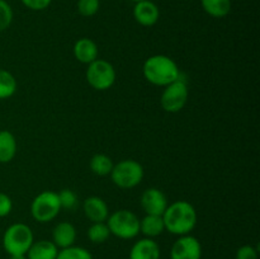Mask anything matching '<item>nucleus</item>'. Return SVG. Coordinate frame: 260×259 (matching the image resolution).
Listing matches in <instances>:
<instances>
[{"label": "nucleus", "mask_w": 260, "mask_h": 259, "mask_svg": "<svg viewBox=\"0 0 260 259\" xmlns=\"http://www.w3.org/2000/svg\"><path fill=\"white\" fill-rule=\"evenodd\" d=\"M165 230L170 234L188 235L197 225V211L187 201H177L168 205L162 213Z\"/></svg>", "instance_id": "obj_1"}, {"label": "nucleus", "mask_w": 260, "mask_h": 259, "mask_svg": "<svg viewBox=\"0 0 260 259\" xmlns=\"http://www.w3.org/2000/svg\"><path fill=\"white\" fill-rule=\"evenodd\" d=\"M142 73L149 83L157 86H167L180 78L177 62L169 56H150L142 66Z\"/></svg>", "instance_id": "obj_2"}, {"label": "nucleus", "mask_w": 260, "mask_h": 259, "mask_svg": "<svg viewBox=\"0 0 260 259\" xmlns=\"http://www.w3.org/2000/svg\"><path fill=\"white\" fill-rule=\"evenodd\" d=\"M33 233L25 223L17 222L10 225L3 235V246L9 255L27 254L33 244Z\"/></svg>", "instance_id": "obj_3"}, {"label": "nucleus", "mask_w": 260, "mask_h": 259, "mask_svg": "<svg viewBox=\"0 0 260 259\" xmlns=\"http://www.w3.org/2000/svg\"><path fill=\"white\" fill-rule=\"evenodd\" d=\"M107 226L112 235L119 239H134L140 233V220L132 211L118 210L108 216Z\"/></svg>", "instance_id": "obj_4"}, {"label": "nucleus", "mask_w": 260, "mask_h": 259, "mask_svg": "<svg viewBox=\"0 0 260 259\" xmlns=\"http://www.w3.org/2000/svg\"><path fill=\"white\" fill-rule=\"evenodd\" d=\"M111 178L117 187L129 189L141 183L144 178V168L136 160H122L118 164L113 165Z\"/></svg>", "instance_id": "obj_5"}, {"label": "nucleus", "mask_w": 260, "mask_h": 259, "mask_svg": "<svg viewBox=\"0 0 260 259\" xmlns=\"http://www.w3.org/2000/svg\"><path fill=\"white\" fill-rule=\"evenodd\" d=\"M61 206L57 193L52 190H45L36 196L30 205V213L36 221L41 223L50 222L57 217Z\"/></svg>", "instance_id": "obj_6"}, {"label": "nucleus", "mask_w": 260, "mask_h": 259, "mask_svg": "<svg viewBox=\"0 0 260 259\" xmlns=\"http://www.w3.org/2000/svg\"><path fill=\"white\" fill-rule=\"evenodd\" d=\"M116 70L113 65L106 60L96 58L89 63L86 69V80L91 88L96 90H107L116 81Z\"/></svg>", "instance_id": "obj_7"}, {"label": "nucleus", "mask_w": 260, "mask_h": 259, "mask_svg": "<svg viewBox=\"0 0 260 259\" xmlns=\"http://www.w3.org/2000/svg\"><path fill=\"white\" fill-rule=\"evenodd\" d=\"M188 85L183 79L173 81L165 86L161 94V107L169 113H177L182 111L188 101Z\"/></svg>", "instance_id": "obj_8"}, {"label": "nucleus", "mask_w": 260, "mask_h": 259, "mask_svg": "<svg viewBox=\"0 0 260 259\" xmlns=\"http://www.w3.org/2000/svg\"><path fill=\"white\" fill-rule=\"evenodd\" d=\"M172 259H201L202 245L200 240L192 235H182L173 244L170 251Z\"/></svg>", "instance_id": "obj_9"}, {"label": "nucleus", "mask_w": 260, "mask_h": 259, "mask_svg": "<svg viewBox=\"0 0 260 259\" xmlns=\"http://www.w3.org/2000/svg\"><path fill=\"white\" fill-rule=\"evenodd\" d=\"M167 196L157 188H147L141 196V206L146 215L162 216L168 207Z\"/></svg>", "instance_id": "obj_10"}, {"label": "nucleus", "mask_w": 260, "mask_h": 259, "mask_svg": "<svg viewBox=\"0 0 260 259\" xmlns=\"http://www.w3.org/2000/svg\"><path fill=\"white\" fill-rule=\"evenodd\" d=\"M134 18L139 24L144 25V27H151V25L156 24L160 18L159 7L151 0L135 3Z\"/></svg>", "instance_id": "obj_11"}, {"label": "nucleus", "mask_w": 260, "mask_h": 259, "mask_svg": "<svg viewBox=\"0 0 260 259\" xmlns=\"http://www.w3.org/2000/svg\"><path fill=\"white\" fill-rule=\"evenodd\" d=\"M84 213L91 222H106L109 216L108 205L101 197L91 196L84 201Z\"/></svg>", "instance_id": "obj_12"}, {"label": "nucleus", "mask_w": 260, "mask_h": 259, "mask_svg": "<svg viewBox=\"0 0 260 259\" xmlns=\"http://www.w3.org/2000/svg\"><path fill=\"white\" fill-rule=\"evenodd\" d=\"M129 259H160L159 244L150 238L136 241L129 251Z\"/></svg>", "instance_id": "obj_13"}, {"label": "nucleus", "mask_w": 260, "mask_h": 259, "mask_svg": "<svg viewBox=\"0 0 260 259\" xmlns=\"http://www.w3.org/2000/svg\"><path fill=\"white\" fill-rule=\"evenodd\" d=\"M76 240V229L70 222H60L52 231V243L57 248L65 249L73 246Z\"/></svg>", "instance_id": "obj_14"}, {"label": "nucleus", "mask_w": 260, "mask_h": 259, "mask_svg": "<svg viewBox=\"0 0 260 259\" xmlns=\"http://www.w3.org/2000/svg\"><path fill=\"white\" fill-rule=\"evenodd\" d=\"M74 56L81 63H91L98 58V46L90 38H80L74 45Z\"/></svg>", "instance_id": "obj_15"}, {"label": "nucleus", "mask_w": 260, "mask_h": 259, "mask_svg": "<svg viewBox=\"0 0 260 259\" xmlns=\"http://www.w3.org/2000/svg\"><path fill=\"white\" fill-rule=\"evenodd\" d=\"M57 253L58 248L52 241L40 240L37 243L33 241L25 255L28 259H56Z\"/></svg>", "instance_id": "obj_16"}, {"label": "nucleus", "mask_w": 260, "mask_h": 259, "mask_svg": "<svg viewBox=\"0 0 260 259\" xmlns=\"http://www.w3.org/2000/svg\"><path fill=\"white\" fill-rule=\"evenodd\" d=\"M17 154V140L14 135L7 130L0 131V163L7 164L12 161Z\"/></svg>", "instance_id": "obj_17"}, {"label": "nucleus", "mask_w": 260, "mask_h": 259, "mask_svg": "<svg viewBox=\"0 0 260 259\" xmlns=\"http://www.w3.org/2000/svg\"><path fill=\"white\" fill-rule=\"evenodd\" d=\"M165 225L162 216L146 215L142 220H140V233L144 234L146 238H155L164 233Z\"/></svg>", "instance_id": "obj_18"}, {"label": "nucleus", "mask_w": 260, "mask_h": 259, "mask_svg": "<svg viewBox=\"0 0 260 259\" xmlns=\"http://www.w3.org/2000/svg\"><path fill=\"white\" fill-rule=\"evenodd\" d=\"M203 10L213 18H223L231 12V0H201Z\"/></svg>", "instance_id": "obj_19"}, {"label": "nucleus", "mask_w": 260, "mask_h": 259, "mask_svg": "<svg viewBox=\"0 0 260 259\" xmlns=\"http://www.w3.org/2000/svg\"><path fill=\"white\" fill-rule=\"evenodd\" d=\"M89 165H90V170L94 174L99 175V177H106V175L111 174L114 164L108 155L95 154L90 159Z\"/></svg>", "instance_id": "obj_20"}, {"label": "nucleus", "mask_w": 260, "mask_h": 259, "mask_svg": "<svg viewBox=\"0 0 260 259\" xmlns=\"http://www.w3.org/2000/svg\"><path fill=\"white\" fill-rule=\"evenodd\" d=\"M17 91V80L14 75L0 69V99H8Z\"/></svg>", "instance_id": "obj_21"}, {"label": "nucleus", "mask_w": 260, "mask_h": 259, "mask_svg": "<svg viewBox=\"0 0 260 259\" xmlns=\"http://www.w3.org/2000/svg\"><path fill=\"white\" fill-rule=\"evenodd\" d=\"M111 233L106 222H93L88 230V238L91 243L102 244L109 238Z\"/></svg>", "instance_id": "obj_22"}, {"label": "nucleus", "mask_w": 260, "mask_h": 259, "mask_svg": "<svg viewBox=\"0 0 260 259\" xmlns=\"http://www.w3.org/2000/svg\"><path fill=\"white\" fill-rule=\"evenodd\" d=\"M56 259H93V255L85 248L73 245L69 246V248L61 249L57 253Z\"/></svg>", "instance_id": "obj_23"}, {"label": "nucleus", "mask_w": 260, "mask_h": 259, "mask_svg": "<svg viewBox=\"0 0 260 259\" xmlns=\"http://www.w3.org/2000/svg\"><path fill=\"white\" fill-rule=\"evenodd\" d=\"M101 8L99 0H78V12L83 17H93Z\"/></svg>", "instance_id": "obj_24"}, {"label": "nucleus", "mask_w": 260, "mask_h": 259, "mask_svg": "<svg viewBox=\"0 0 260 259\" xmlns=\"http://www.w3.org/2000/svg\"><path fill=\"white\" fill-rule=\"evenodd\" d=\"M13 22V9L7 0H0V32L8 29Z\"/></svg>", "instance_id": "obj_25"}, {"label": "nucleus", "mask_w": 260, "mask_h": 259, "mask_svg": "<svg viewBox=\"0 0 260 259\" xmlns=\"http://www.w3.org/2000/svg\"><path fill=\"white\" fill-rule=\"evenodd\" d=\"M58 201H60L61 208H68L71 210L76 206L78 203V198L76 195L71 189H62L60 193H57Z\"/></svg>", "instance_id": "obj_26"}, {"label": "nucleus", "mask_w": 260, "mask_h": 259, "mask_svg": "<svg viewBox=\"0 0 260 259\" xmlns=\"http://www.w3.org/2000/svg\"><path fill=\"white\" fill-rule=\"evenodd\" d=\"M236 259H258V249L251 245H243L236 251Z\"/></svg>", "instance_id": "obj_27"}, {"label": "nucleus", "mask_w": 260, "mask_h": 259, "mask_svg": "<svg viewBox=\"0 0 260 259\" xmlns=\"http://www.w3.org/2000/svg\"><path fill=\"white\" fill-rule=\"evenodd\" d=\"M20 2L28 9L40 12V10L47 9L51 3H52V0H20Z\"/></svg>", "instance_id": "obj_28"}, {"label": "nucleus", "mask_w": 260, "mask_h": 259, "mask_svg": "<svg viewBox=\"0 0 260 259\" xmlns=\"http://www.w3.org/2000/svg\"><path fill=\"white\" fill-rule=\"evenodd\" d=\"M13 202L12 198L7 193L0 192V217H5L12 212Z\"/></svg>", "instance_id": "obj_29"}, {"label": "nucleus", "mask_w": 260, "mask_h": 259, "mask_svg": "<svg viewBox=\"0 0 260 259\" xmlns=\"http://www.w3.org/2000/svg\"><path fill=\"white\" fill-rule=\"evenodd\" d=\"M10 259H27V255L25 254H13L10 255Z\"/></svg>", "instance_id": "obj_30"}, {"label": "nucleus", "mask_w": 260, "mask_h": 259, "mask_svg": "<svg viewBox=\"0 0 260 259\" xmlns=\"http://www.w3.org/2000/svg\"><path fill=\"white\" fill-rule=\"evenodd\" d=\"M132 2H135V3H139V2H144V0H132Z\"/></svg>", "instance_id": "obj_31"}]
</instances>
